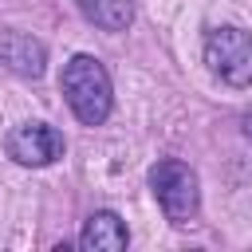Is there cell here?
Returning <instances> with one entry per match:
<instances>
[{"label":"cell","instance_id":"obj_1","mask_svg":"<svg viewBox=\"0 0 252 252\" xmlns=\"http://www.w3.org/2000/svg\"><path fill=\"white\" fill-rule=\"evenodd\" d=\"M59 87H63V98H67V106L75 110V118H79L83 126L106 122L110 102H114V91H110L106 67H102L94 55H75V59L63 67Z\"/></svg>","mask_w":252,"mask_h":252},{"label":"cell","instance_id":"obj_2","mask_svg":"<svg viewBox=\"0 0 252 252\" xmlns=\"http://www.w3.org/2000/svg\"><path fill=\"white\" fill-rule=\"evenodd\" d=\"M150 185H154V197L161 205V213L173 220V224H185L197 217V205H201V189H197V173L177 161V158H165L150 169Z\"/></svg>","mask_w":252,"mask_h":252},{"label":"cell","instance_id":"obj_3","mask_svg":"<svg viewBox=\"0 0 252 252\" xmlns=\"http://www.w3.org/2000/svg\"><path fill=\"white\" fill-rule=\"evenodd\" d=\"M205 63L228 87H252V35L240 28H213L205 35Z\"/></svg>","mask_w":252,"mask_h":252},{"label":"cell","instance_id":"obj_4","mask_svg":"<svg viewBox=\"0 0 252 252\" xmlns=\"http://www.w3.org/2000/svg\"><path fill=\"white\" fill-rule=\"evenodd\" d=\"M8 158H16L20 165H51L63 158V134L55 126L43 122H24L8 134Z\"/></svg>","mask_w":252,"mask_h":252},{"label":"cell","instance_id":"obj_5","mask_svg":"<svg viewBox=\"0 0 252 252\" xmlns=\"http://www.w3.org/2000/svg\"><path fill=\"white\" fill-rule=\"evenodd\" d=\"M0 63L12 71V75H24V79H39L43 67H47V51L39 39L24 35V32H4L0 35Z\"/></svg>","mask_w":252,"mask_h":252},{"label":"cell","instance_id":"obj_6","mask_svg":"<svg viewBox=\"0 0 252 252\" xmlns=\"http://www.w3.org/2000/svg\"><path fill=\"white\" fill-rule=\"evenodd\" d=\"M79 244L91 248V252H122V248L130 244V232H126V224H122L118 213L102 209V213H91V217H87Z\"/></svg>","mask_w":252,"mask_h":252},{"label":"cell","instance_id":"obj_7","mask_svg":"<svg viewBox=\"0 0 252 252\" xmlns=\"http://www.w3.org/2000/svg\"><path fill=\"white\" fill-rule=\"evenodd\" d=\"M75 4L102 32H126L134 20V0H75Z\"/></svg>","mask_w":252,"mask_h":252},{"label":"cell","instance_id":"obj_8","mask_svg":"<svg viewBox=\"0 0 252 252\" xmlns=\"http://www.w3.org/2000/svg\"><path fill=\"white\" fill-rule=\"evenodd\" d=\"M248 138H252V118H248Z\"/></svg>","mask_w":252,"mask_h":252}]
</instances>
